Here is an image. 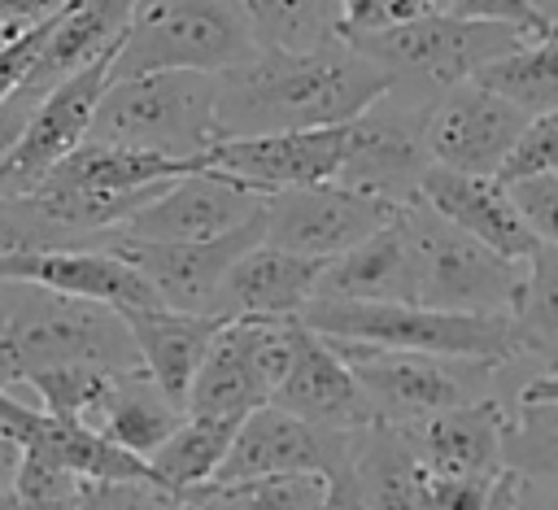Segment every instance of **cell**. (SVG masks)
Listing matches in <instances>:
<instances>
[{
    "instance_id": "cell-1",
    "label": "cell",
    "mask_w": 558,
    "mask_h": 510,
    "mask_svg": "<svg viewBox=\"0 0 558 510\" xmlns=\"http://www.w3.org/2000/svg\"><path fill=\"white\" fill-rule=\"evenodd\" d=\"M397 78L349 39L323 48H262L253 61L218 74V135H275L349 126Z\"/></svg>"
},
{
    "instance_id": "cell-2",
    "label": "cell",
    "mask_w": 558,
    "mask_h": 510,
    "mask_svg": "<svg viewBox=\"0 0 558 510\" xmlns=\"http://www.w3.org/2000/svg\"><path fill=\"white\" fill-rule=\"evenodd\" d=\"M65 362H105L118 371L144 366L122 309L13 283L0 314V388H17L31 375Z\"/></svg>"
},
{
    "instance_id": "cell-3",
    "label": "cell",
    "mask_w": 558,
    "mask_h": 510,
    "mask_svg": "<svg viewBox=\"0 0 558 510\" xmlns=\"http://www.w3.org/2000/svg\"><path fill=\"white\" fill-rule=\"evenodd\" d=\"M262 52L253 0H135L113 78L157 70L227 74Z\"/></svg>"
},
{
    "instance_id": "cell-4",
    "label": "cell",
    "mask_w": 558,
    "mask_h": 510,
    "mask_svg": "<svg viewBox=\"0 0 558 510\" xmlns=\"http://www.w3.org/2000/svg\"><path fill=\"white\" fill-rule=\"evenodd\" d=\"M301 323L314 327L318 336L379 344V349L471 357V362H497V366H510L514 357H523L510 314H453V309H432V305H410V301L314 296Z\"/></svg>"
},
{
    "instance_id": "cell-5",
    "label": "cell",
    "mask_w": 558,
    "mask_h": 510,
    "mask_svg": "<svg viewBox=\"0 0 558 510\" xmlns=\"http://www.w3.org/2000/svg\"><path fill=\"white\" fill-rule=\"evenodd\" d=\"M96 144H126L166 157H205L218 135V74L157 70L113 78L100 96L92 135Z\"/></svg>"
},
{
    "instance_id": "cell-6",
    "label": "cell",
    "mask_w": 558,
    "mask_h": 510,
    "mask_svg": "<svg viewBox=\"0 0 558 510\" xmlns=\"http://www.w3.org/2000/svg\"><path fill=\"white\" fill-rule=\"evenodd\" d=\"M401 222L414 248L418 305L453 314H514L527 262H510L471 231L453 227L423 196L401 205Z\"/></svg>"
},
{
    "instance_id": "cell-7",
    "label": "cell",
    "mask_w": 558,
    "mask_h": 510,
    "mask_svg": "<svg viewBox=\"0 0 558 510\" xmlns=\"http://www.w3.org/2000/svg\"><path fill=\"white\" fill-rule=\"evenodd\" d=\"M436 100H440V92L397 78L366 113H357L349 122L344 166H340L336 183L379 196L388 205L418 201V187H423L427 170L436 166L432 148H427V118H432Z\"/></svg>"
},
{
    "instance_id": "cell-8",
    "label": "cell",
    "mask_w": 558,
    "mask_h": 510,
    "mask_svg": "<svg viewBox=\"0 0 558 510\" xmlns=\"http://www.w3.org/2000/svg\"><path fill=\"white\" fill-rule=\"evenodd\" d=\"M331 344L353 366L357 384L366 388L375 418L392 423V427H410V423H423L432 414L480 401V397H488V384L497 379V371H506L497 362L379 349V344H357V340H331Z\"/></svg>"
},
{
    "instance_id": "cell-9",
    "label": "cell",
    "mask_w": 558,
    "mask_h": 510,
    "mask_svg": "<svg viewBox=\"0 0 558 510\" xmlns=\"http://www.w3.org/2000/svg\"><path fill=\"white\" fill-rule=\"evenodd\" d=\"M523 39H532V35L501 26V22H471V17H453V13L436 9L418 22L357 35L349 44L362 48L371 61H379L392 78L423 83L432 92H449L458 83H471L488 61L506 57Z\"/></svg>"
},
{
    "instance_id": "cell-10",
    "label": "cell",
    "mask_w": 558,
    "mask_h": 510,
    "mask_svg": "<svg viewBox=\"0 0 558 510\" xmlns=\"http://www.w3.org/2000/svg\"><path fill=\"white\" fill-rule=\"evenodd\" d=\"M296 323L301 318H227L192 384L187 414L248 418L270 405L292 366Z\"/></svg>"
},
{
    "instance_id": "cell-11",
    "label": "cell",
    "mask_w": 558,
    "mask_h": 510,
    "mask_svg": "<svg viewBox=\"0 0 558 510\" xmlns=\"http://www.w3.org/2000/svg\"><path fill=\"white\" fill-rule=\"evenodd\" d=\"M257 244H266V205L244 227L218 240H131L118 231L105 235V248H118L126 262H135L161 292V301L183 314H214L231 266Z\"/></svg>"
},
{
    "instance_id": "cell-12",
    "label": "cell",
    "mask_w": 558,
    "mask_h": 510,
    "mask_svg": "<svg viewBox=\"0 0 558 510\" xmlns=\"http://www.w3.org/2000/svg\"><path fill=\"white\" fill-rule=\"evenodd\" d=\"M401 205H388L379 196L353 192L344 183H314V187H288L266 196V244L301 253V257H340L371 240L379 227L397 218Z\"/></svg>"
},
{
    "instance_id": "cell-13",
    "label": "cell",
    "mask_w": 558,
    "mask_h": 510,
    "mask_svg": "<svg viewBox=\"0 0 558 510\" xmlns=\"http://www.w3.org/2000/svg\"><path fill=\"white\" fill-rule=\"evenodd\" d=\"M353 440L357 432H331L318 423H305L279 405L253 410L235 445L214 479V488H235V484H257V479H279V475H336L353 462Z\"/></svg>"
},
{
    "instance_id": "cell-14",
    "label": "cell",
    "mask_w": 558,
    "mask_h": 510,
    "mask_svg": "<svg viewBox=\"0 0 558 510\" xmlns=\"http://www.w3.org/2000/svg\"><path fill=\"white\" fill-rule=\"evenodd\" d=\"M113 61H118V52L113 57H100L96 65L70 74L65 83H57L39 100V109L31 113L17 148L0 166V201L31 196L78 144H87L92 122H96V109H100V96L113 83Z\"/></svg>"
},
{
    "instance_id": "cell-15",
    "label": "cell",
    "mask_w": 558,
    "mask_h": 510,
    "mask_svg": "<svg viewBox=\"0 0 558 510\" xmlns=\"http://www.w3.org/2000/svg\"><path fill=\"white\" fill-rule=\"evenodd\" d=\"M527 113L510 105L506 96L488 92L484 83H458L440 92L432 118H427V148L436 166L462 170V174H501L514 144L527 131Z\"/></svg>"
},
{
    "instance_id": "cell-16",
    "label": "cell",
    "mask_w": 558,
    "mask_h": 510,
    "mask_svg": "<svg viewBox=\"0 0 558 510\" xmlns=\"http://www.w3.org/2000/svg\"><path fill=\"white\" fill-rule=\"evenodd\" d=\"M349 126H314V131H275V135H240L218 139L205 153V170L235 174L262 196L288 187L336 183L344 166Z\"/></svg>"
},
{
    "instance_id": "cell-17",
    "label": "cell",
    "mask_w": 558,
    "mask_h": 510,
    "mask_svg": "<svg viewBox=\"0 0 558 510\" xmlns=\"http://www.w3.org/2000/svg\"><path fill=\"white\" fill-rule=\"evenodd\" d=\"M266 196L235 174L222 170H192L174 179L157 201H148L118 235L131 240H218L262 214Z\"/></svg>"
},
{
    "instance_id": "cell-18",
    "label": "cell",
    "mask_w": 558,
    "mask_h": 510,
    "mask_svg": "<svg viewBox=\"0 0 558 510\" xmlns=\"http://www.w3.org/2000/svg\"><path fill=\"white\" fill-rule=\"evenodd\" d=\"M270 405L331 427V432H366L375 427V405L366 397V388L357 384L353 366L340 357V349L318 336L314 327L296 323V349H292V366L283 375V384L275 388Z\"/></svg>"
},
{
    "instance_id": "cell-19",
    "label": "cell",
    "mask_w": 558,
    "mask_h": 510,
    "mask_svg": "<svg viewBox=\"0 0 558 510\" xmlns=\"http://www.w3.org/2000/svg\"><path fill=\"white\" fill-rule=\"evenodd\" d=\"M0 279L9 283H35L65 296L100 301L122 314L131 309H157L166 305L161 292L148 283V275L126 262L118 248H44V253H13L0 257Z\"/></svg>"
},
{
    "instance_id": "cell-20",
    "label": "cell",
    "mask_w": 558,
    "mask_h": 510,
    "mask_svg": "<svg viewBox=\"0 0 558 510\" xmlns=\"http://www.w3.org/2000/svg\"><path fill=\"white\" fill-rule=\"evenodd\" d=\"M418 196L436 214H445L453 227L471 231L475 240H484L488 248H497L510 262H532V253L541 248V240L527 227V218L519 214L510 187L493 174H462L449 166H432Z\"/></svg>"
},
{
    "instance_id": "cell-21",
    "label": "cell",
    "mask_w": 558,
    "mask_h": 510,
    "mask_svg": "<svg viewBox=\"0 0 558 510\" xmlns=\"http://www.w3.org/2000/svg\"><path fill=\"white\" fill-rule=\"evenodd\" d=\"M323 270H327L323 257H301L275 244H257L231 266L214 314L218 318H301L323 288Z\"/></svg>"
},
{
    "instance_id": "cell-22",
    "label": "cell",
    "mask_w": 558,
    "mask_h": 510,
    "mask_svg": "<svg viewBox=\"0 0 558 510\" xmlns=\"http://www.w3.org/2000/svg\"><path fill=\"white\" fill-rule=\"evenodd\" d=\"M506 427L510 410L497 397H480L401 432L432 475H497L506 466Z\"/></svg>"
},
{
    "instance_id": "cell-23",
    "label": "cell",
    "mask_w": 558,
    "mask_h": 510,
    "mask_svg": "<svg viewBox=\"0 0 558 510\" xmlns=\"http://www.w3.org/2000/svg\"><path fill=\"white\" fill-rule=\"evenodd\" d=\"M131 323V336L140 344V362L144 371L187 410V397H192V384L222 331L227 318L218 314H183V309H170V305H157V309H131L126 314Z\"/></svg>"
},
{
    "instance_id": "cell-24",
    "label": "cell",
    "mask_w": 558,
    "mask_h": 510,
    "mask_svg": "<svg viewBox=\"0 0 558 510\" xmlns=\"http://www.w3.org/2000/svg\"><path fill=\"white\" fill-rule=\"evenodd\" d=\"M318 296H336V301H410V305H418L414 248H410L401 209L371 240H362L357 248H349V253L327 262Z\"/></svg>"
},
{
    "instance_id": "cell-25",
    "label": "cell",
    "mask_w": 558,
    "mask_h": 510,
    "mask_svg": "<svg viewBox=\"0 0 558 510\" xmlns=\"http://www.w3.org/2000/svg\"><path fill=\"white\" fill-rule=\"evenodd\" d=\"M135 0H70L44 44V57L31 74V87H39L44 96L65 83L70 74L96 65L100 57H113L126 39V22H131Z\"/></svg>"
},
{
    "instance_id": "cell-26",
    "label": "cell",
    "mask_w": 558,
    "mask_h": 510,
    "mask_svg": "<svg viewBox=\"0 0 558 510\" xmlns=\"http://www.w3.org/2000/svg\"><path fill=\"white\" fill-rule=\"evenodd\" d=\"M353 479L366 510H436L432 471L418 462L410 436L392 423H375L353 440Z\"/></svg>"
},
{
    "instance_id": "cell-27",
    "label": "cell",
    "mask_w": 558,
    "mask_h": 510,
    "mask_svg": "<svg viewBox=\"0 0 558 510\" xmlns=\"http://www.w3.org/2000/svg\"><path fill=\"white\" fill-rule=\"evenodd\" d=\"M183 418H187V410L144 366H135V371H122L118 392L109 401V414L100 423V436H109L113 445H122L126 453L148 462L179 432Z\"/></svg>"
},
{
    "instance_id": "cell-28",
    "label": "cell",
    "mask_w": 558,
    "mask_h": 510,
    "mask_svg": "<svg viewBox=\"0 0 558 510\" xmlns=\"http://www.w3.org/2000/svg\"><path fill=\"white\" fill-rule=\"evenodd\" d=\"M244 418H209V414H187L179 423V432L148 458L153 475L161 488L187 497L205 484L218 479L231 445H235V432H240Z\"/></svg>"
},
{
    "instance_id": "cell-29",
    "label": "cell",
    "mask_w": 558,
    "mask_h": 510,
    "mask_svg": "<svg viewBox=\"0 0 558 510\" xmlns=\"http://www.w3.org/2000/svg\"><path fill=\"white\" fill-rule=\"evenodd\" d=\"M475 83H484L488 92L506 96L527 118L554 113L558 109V31L532 35L519 48H510L506 57L488 61L475 74Z\"/></svg>"
},
{
    "instance_id": "cell-30",
    "label": "cell",
    "mask_w": 558,
    "mask_h": 510,
    "mask_svg": "<svg viewBox=\"0 0 558 510\" xmlns=\"http://www.w3.org/2000/svg\"><path fill=\"white\" fill-rule=\"evenodd\" d=\"M118 379H122L118 366H105V362H65V366H48V371L31 375L26 388L39 397V405L52 418L83 423V427H96L100 432V423L109 414V401L118 392Z\"/></svg>"
},
{
    "instance_id": "cell-31",
    "label": "cell",
    "mask_w": 558,
    "mask_h": 510,
    "mask_svg": "<svg viewBox=\"0 0 558 510\" xmlns=\"http://www.w3.org/2000/svg\"><path fill=\"white\" fill-rule=\"evenodd\" d=\"M510 318H514L523 357H536L541 371H558V248L554 244H541L532 253L523 292Z\"/></svg>"
},
{
    "instance_id": "cell-32",
    "label": "cell",
    "mask_w": 558,
    "mask_h": 510,
    "mask_svg": "<svg viewBox=\"0 0 558 510\" xmlns=\"http://www.w3.org/2000/svg\"><path fill=\"white\" fill-rule=\"evenodd\" d=\"M506 466L536 488H558V405L514 401L506 427Z\"/></svg>"
},
{
    "instance_id": "cell-33",
    "label": "cell",
    "mask_w": 558,
    "mask_h": 510,
    "mask_svg": "<svg viewBox=\"0 0 558 510\" xmlns=\"http://www.w3.org/2000/svg\"><path fill=\"white\" fill-rule=\"evenodd\" d=\"M262 48H323L340 39V0H253Z\"/></svg>"
},
{
    "instance_id": "cell-34",
    "label": "cell",
    "mask_w": 558,
    "mask_h": 510,
    "mask_svg": "<svg viewBox=\"0 0 558 510\" xmlns=\"http://www.w3.org/2000/svg\"><path fill=\"white\" fill-rule=\"evenodd\" d=\"M327 488H331L327 475H279L218 493L227 497V510H327Z\"/></svg>"
},
{
    "instance_id": "cell-35",
    "label": "cell",
    "mask_w": 558,
    "mask_h": 510,
    "mask_svg": "<svg viewBox=\"0 0 558 510\" xmlns=\"http://www.w3.org/2000/svg\"><path fill=\"white\" fill-rule=\"evenodd\" d=\"M44 248H96V244H83L74 231H65L52 218H44L31 196L0 201V257L44 253Z\"/></svg>"
},
{
    "instance_id": "cell-36",
    "label": "cell",
    "mask_w": 558,
    "mask_h": 510,
    "mask_svg": "<svg viewBox=\"0 0 558 510\" xmlns=\"http://www.w3.org/2000/svg\"><path fill=\"white\" fill-rule=\"evenodd\" d=\"M436 9H440V0H340V39L405 26V22H418Z\"/></svg>"
},
{
    "instance_id": "cell-37",
    "label": "cell",
    "mask_w": 558,
    "mask_h": 510,
    "mask_svg": "<svg viewBox=\"0 0 558 510\" xmlns=\"http://www.w3.org/2000/svg\"><path fill=\"white\" fill-rule=\"evenodd\" d=\"M78 510H183V497L153 479H92Z\"/></svg>"
},
{
    "instance_id": "cell-38",
    "label": "cell",
    "mask_w": 558,
    "mask_h": 510,
    "mask_svg": "<svg viewBox=\"0 0 558 510\" xmlns=\"http://www.w3.org/2000/svg\"><path fill=\"white\" fill-rule=\"evenodd\" d=\"M57 17H61V9H57L52 17L26 26V31H13V35L0 44V105L13 100V96L31 83L35 65H39V57H44V44H48V35H52V26H57Z\"/></svg>"
},
{
    "instance_id": "cell-39",
    "label": "cell",
    "mask_w": 558,
    "mask_h": 510,
    "mask_svg": "<svg viewBox=\"0 0 558 510\" xmlns=\"http://www.w3.org/2000/svg\"><path fill=\"white\" fill-rule=\"evenodd\" d=\"M558 170V109L554 113H541L527 122L523 139L514 144L510 161L501 166V183H519V179H532V174H554Z\"/></svg>"
},
{
    "instance_id": "cell-40",
    "label": "cell",
    "mask_w": 558,
    "mask_h": 510,
    "mask_svg": "<svg viewBox=\"0 0 558 510\" xmlns=\"http://www.w3.org/2000/svg\"><path fill=\"white\" fill-rule=\"evenodd\" d=\"M519 214L527 218V227L536 231L541 244H554L558 248V170L554 174H532V179H519V183H506Z\"/></svg>"
},
{
    "instance_id": "cell-41",
    "label": "cell",
    "mask_w": 558,
    "mask_h": 510,
    "mask_svg": "<svg viewBox=\"0 0 558 510\" xmlns=\"http://www.w3.org/2000/svg\"><path fill=\"white\" fill-rule=\"evenodd\" d=\"M440 13L471 17V22H501V26H514L523 35H549L545 17L527 0H440Z\"/></svg>"
},
{
    "instance_id": "cell-42",
    "label": "cell",
    "mask_w": 558,
    "mask_h": 510,
    "mask_svg": "<svg viewBox=\"0 0 558 510\" xmlns=\"http://www.w3.org/2000/svg\"><path fill=\"white\" fill-rule=\"evenodd\" d=\"M497 475H432V506L436 510H484Z\"/></svg>"
},
{
    "instance_id": "cell-43",
    "label": "cell",
    "mask_w": 558,
    "mask_h": 510,
    "mask_svg": "<svg viewBox=\"0 0 558 510\" xmlns=\"http://www.w3.org/2000/svg\"><path fill=\"white\" fill-rule=\"evenodd\" d=\"M39 100H44V92L26 83L13 100H4V105H0V166H4V157L17 148V139H22L26 122H31V113L39 109Z\"/></svg>"
},
{
    "instance_id": "cell-44",
    "label": "cell",
    "mask_w": 558,
    "mask_h": 510,
    "mask_svg": "<svg viewBox=\"0 0 558 510\" xmlns=\"http://www.w3.org/2000/svg\"><path fill=\"white\" fill-rule=\"evenodd\" d=\"M70 0H0V31H26L44 17H52L57 9H65Z\"/></svg>"
},
{
    "instance_id": "cell-45",
    "label": "cell",
    "mask_w": 558,
    "mask_h": 510,
    "mask_svg": "<svg viewBox=\"0 0 558 510\" xmlns=\"http://www.w3.org/2000/svg\"><path fill=\"white\" fill-rule=\"evenodd\" d=\"M536 484H527L519 471H501L497 475V484H493V493H488V506L484 510H527V493H532Z\"/></svg>"
},
{
    "instance_id": "cell-46",
    "label": "cell",
    "mask_w": 558,
    "mask_h": 510,
    "mask_svg": "<svg viewBox=\"0 0 558 510\" xmlns=\"http://www.w3.org/2000/svg\"><path fill=\"white\" fill-rule=\"evenodd\" d=\"M22 466H26V445H22L13 432H4V427H0V497L17 488Z\"/></svg>"
},
{
    "instance_id": "cell-47",
    "label": "cell",
    "mask_w": 558,
    "mask_h": 510,
    "mask_svg": "<svg viewBox=\"0 0 558 510\" xmlns=\"http://www.w3.org/2000/svg\"><path fill=\"white\" fill-rule=\"evenodd\" d=\"M327 510H366L362 488H357V479H353V466H344V471H336V475H331Z\"/></svg>"
},
{
    "instance_id": "cell-48",
    "label": "cell",
    "mask_w": 558,
    "mask_h": 510,
    "mask_svg": "<svg viewBox=\"0 0 558 510\" xmlns=\"http://www.w3.org/2000/svg\"><path fill=\"white\" fill-rule=\"evenodd\" d=\"M514 401H554V405H558V371H541V375H532V379L519 388Z\"/></svg>"
},
{
    "instance_id": "cell-49",
    "label": "cell",
    "mask_w": 558,
    "mask_h": 510,
    "mask_svg": "<svg viewBox=\"0 0 558 510\" xmlns=\"http://www.w3.org/2000/svg\"><path fill=\"white\" fill-rule=\"evenodd\" d=\"M183 510H227V497L205 484V488H196V493L183 497Z\"/></svg>"
},
{
    "instance_id": "cell-50",
    "label": "cell",
    "mask_w": 558,
    "mask_h": 510,
    "mask_svg": "<svg viewBox=\"0 0 558 510\" xmlns=\"http://www.w3.org/2000/svg\"><path fill=\"white\" fill-rule=\"evenodd\" d=\"M527 4H532V9L545 17V26H549V31L558 26V0H527Z\"/></svg>"
},
{
    "instance_id": "cell-51",
    "label": "cell",
    "mask_w": 558,
    "mask_h": 510,
    "mask_svg": "<svg viewBox=\"0 0 558 510\" xmlns=\"http://www.w3.org/2000/svg\"><path fill=\"white\" fill-rule=\"evenodd\" d=\"M9 288H13V283H9V279H0V314H4V305H9Z\"/></svg>"
},
{
    "instance_id": "cell-52",
    "label": "cell",
    "mask_w": 558,
    "mask_h": 510,
    "mask_svg": "<svg viewBox=\"0 0 558 510\" xmlns=\"http://www.w3.org/2000/svg\"><path fill=\"white\" fill-rule=\"evenodd\" d=\"M541 510H558V488H554V493L545 497V506H541Z\"/></svg>"
},
{
    "instance_id": "cell-53",
    "label": "cell",
    "mask_w": 558,
    "mask_h": 510,
    "mask_svg": "<svg viewBox=\"0 0 558 510\" xmlns=\"http://www.w3.org/2000/svg\"><path fill=\"white\" fill-rule=\"evenodd\" d=\"M4 39H9V31H0V44H4Z\"/></svg>"
},
{
    "instance_id": "cell-54",
    "label": "cell",
    "mask_w": 558,
    "mask_h": 510,
    "mask_svg": "<svg viewBox=\"0 0 558 510\" xmlns=\"http://www.w3.org/2000/svg\"><path fill=\"white\" fill-rule=\"evenodd\" d=\"M554 31H558V26H554Z\"/></svg>"
}]
</instances>
